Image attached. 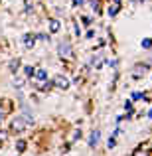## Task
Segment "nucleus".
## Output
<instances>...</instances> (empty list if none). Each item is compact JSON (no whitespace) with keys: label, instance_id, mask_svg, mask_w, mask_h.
<instances>
[{"label":"nucleus","instance_id":"obj_1","mask_svg":"<svg viewBox=\"0 0 152 156\" xmlns=\"http://www.w3.org/2000/svg\"><path fill=\"white\" fill-rule=\"evenodd\" d=\"M12 129H14L16 133H22V130L28 129V121H26V119H22V117H16L14 121H12Z\"/></svg>","mask_w":152,"mask_h":156},{"label":"nucleus","instance_id":"obj_2","mask_svg":"<svg viewBox=\"0 0 152 156\" xmlns=\"http://www.w3.org/2000/svg\"><path fill=\"white\" fill-rule=\"evenodd\" d=\"M53 85H55V87H59V89H67V87H69V81H67V77L57 75L55 81H53Z\"/></svg>","mask_w":152,"mask_h":156},{"label":"nucleus","instance_id":"obj_3","mask_svg":"<svg viewBox=\"0 0 152 156\" xmlns=\"http://www.w3.org/2000/svg\"><path fill=\"white\" fill-rule=\"evenodd\" d=\"M59 55L61 57H71L73 53H71V48L67 46V44H59Z\"/></svg>","mask_w":152,"mask_h":156},{"label":"nucleus","instance_id":"obj_4","mask_svg":"<svg viewBox=\"0 0 152 156\" xmlns=\"http://www.w3.org/2000/svg\"><path fill=\"white\" fill-rule=\"evenodd\" d=\"M99 130H93L91 136H89V146H97V142H99Z\"/></svg>","mask_w":152,"mask_h":156},{"label":"nucleus","instance_id":"obj_5","mask_svg":"<svg viewBox=\"0 0 152 156\" xmlns=\"http://www.w3.org/2000/svg\"><path fill=\"white\" fill-rule=\"evenodd\" d=\"M34 42H36V36H32V34L24 36V44H26V48H32V46H34Z\"/></svg>","mask_w":152,"mask_h":156},{"label":"nucleus","instance_id":"obj_6","mask_svg":"<svg viewBox=\"0 0 152 156\" xmlns=\"http://www.w3.org/2000/svg\"><path fill=\"white\" fill-rule=\"evenodd\" d=\"M57 30H59V22H57V20H51V22H50V32L55 34Z\"/></svg>","mask_w":152,"mask_h":156},{"label":"nucleus","instance_id":"obj_7","mask_svg":"<svg viewBox=\"0 0 152 156\" xmlns=\"http://www.w3.org/2000/svg\"><path fill=\"white\" fill-rule=\"evenodd\" d=\"M34 75L38 77V79H42V81H44V79H46V77H48V73L44 71V69H40V71H36V73H34Z\"/></svg>","mask_w":152,"mask_h":156},{"label":"nucleus","instance_id":"obj_8","mask_svg":"<svg viewBox=\"0 0 152 156\" xmlns=\"http://www.w3.org/2000/svg\"><path fill=\"white\" fill-rule=\"evenodd\" d=\"M133 156H148V152H146V150H142V148H136Z\"/></svg>","mask_w":152,"mask_h":156},{"label":"nucleus","instance_id":"obj_9","mask_svg":"<svg viewBox=\"0 0 152 156\" xmlns=\"http://www.w3.org/2000/svg\"><path fill=\"white\" fill-rule=\"evenodd\" d=\"M16 146H18L20 152H24V150H26V142H24V140H18V142H16Z\"/></svg>","mask_w":152,"mask_h":156},{"label":"nucleus","instance_id":"obj_10","mask_svg":"<svg viewBox=\"0 0 152 156\" xmlns=\"http://www.w3.org/2000/svg\"><path fill=\"white\" fill-rule=\"evenodd\" d=\"M117 12H118V4H115L113 8H109V16H117Z\"/></svg>","mask_w":152,"mask_h":156},{"label":"nucleus","instance_id":"obj_11","mask_svg":"<svg viewBox=\"0 0 152 156\" xmlns=\"http://www.w3.org/2000/svg\"><path fill=\"white\" fill-rule=\"evenodd\" d=\"M18 67H20V61H18V59H16V61H12V63H10V69H12V71H16Z\"/></svg>","mask_w":152,"mask_h":156},{"label":"nucleus","instance_id":"obj_12","mask_svg":"<svg viewBox=\"0 0 152 156\" xmlns=\"http://www.w3.org/2000/svg\"><path fill=\"white\" fill-rule=\"evenodd\" d=\"M142 48H152V40H142Z\"/></svg>","mask_w":152,"mask_h":156},{"label":"nucleus","instance_id":"obj_13","mask_svg":"<svg viewBox=\"0 0 152 156\" xmlns=\"http://www.w3.org/2000/svg\"><path fill=\"white\" fill-rule=\"evenodd\" d=\"M115 146H117V142H115V136H111V138H109V148H115Z\"/></svg>","mask_w":152,"mask_h":156},{"label":"nucleus","instance_id":"obj_14","mask_svg":"<svg viewBox=\"0 0 152 156\" xmlns=\"http://www.w3.org/2000/svg\"><path fill=\"white\" fill-rule=\"evenodd\" d=\"M142 99V93H133V101H138Z\"/></svg>","mask_w":152,"mask_h":156},{"label":"nucleus","instance_id":"obj_15","mask_svg":"<svg viewBox=\"0 0 152 156\" xmlns=\"http://www.w3.org/2000/svg\"><path fill=\"white\" fill-rule=\"evenodd\" d=\"M6 136H8V134H6V133H2V130H0V144H2V142L6 140Z\"/></svg>","mask_w":152,"mask_h":156},{"label":"nucleus","instance_id":"obj_16","mask_svg":"<svg viewBox=\"0 0 152 156\" xmlns=\"http://www.w3.org/2000/svg\"><path fill=\"white\" fill-rule=\"evenodd\" d=\"M34 73H36L34 67H26V75H34Z\"/></svg>","mask_w":152,"mask_h":156},{"label":"nucleus","instance_id":"obj_17","mask_svg":"<svg viewBox=\"0 0 152 156\" xmlns=\"http://www.w3.org/2000/svg\"><path fill=\"white\" fill-rule=\"evenodd\" d=\"M14 85H16V87H22L24 81H22V79H16V81H14Z\"/></svg>","mask_w":152,"mask_h":156},{"label":"nucleus","instance_id":"obj_18","mask_svg":"<svg viewBox=\"0 0 152 156\" xmlns=\"http://www.w3.org/2000/svg\"><path fill=\"white\" fill-rule=\"evenodd\" d=\"M125 109H129V111H133V103H130V101H126V103H125Z\"/></svg>","mask_w":152,"mask_h":156},{"label":"nucleus","instance_id":"obj_19","mask_svg":"<svg viewBox=\"0 0 152 156\" xmlns=\"http://www.w3.org/2000/svg\"><path fill=\"white\" fill-rule=\"evenodd\" d=\"M73 4H75V6H81V4H83V0H73Z\"/></svg>","mask_w":152,"mask_h":156},{"label":"nucleus","instance_id":"obj_20","mask_svg":"<svg viewBox=\"0 0 152 156\" xmlns=\"http://www.w3.org/2000/svg\"><path fill=\"white\" fill-rule=\"evenodd\" d=\"M2 119H4V113H2V109H0V122H2Z\"/></svg>","mask_w":152,"mask_h":156},{"label":"nucleus","instance_id":"obj_21","mask_svg":"<svg viewBox=\"0 0 152 156\" xmlns=\"http://www.w3.org/2000/svg\"><path fill=\"white\" fill-rule=\"evenodd\" d=\"M118 2H121V0H115V4H118Z\"/></svg>","mask_w":152,"mask_h":156}]
</instances>
